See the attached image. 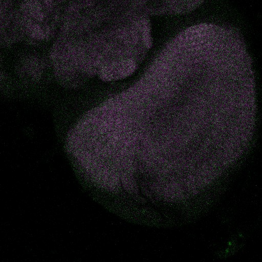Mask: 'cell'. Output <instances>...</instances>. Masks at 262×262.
Segmentation results:
<instances>
[{
  "mask_svg": "<svg viewBox=\"0 0 262 262\" xmlns=\"http://www.w3.org/2000/svg\"><path fill=\"white\" fill-rule=\"evenodd\" d=\"M135 114L140 137L155 150L178 156L213 152L242 135L241 82L235 71L207 54L166 56L139 80Z\"/></svg>",
  "mask_w": 262,
  "mask_h": 262,
  "instance_id": "cell-1",
  "label": "cell"
},
{
  "mask_svg": "<svg viewBox=\"0 0 262 262\" xmlns=\"http://www.w3.org/2000/svg\"><path fill=\"white\" fill-rule=\"evenodd\" d=\"M15 26L20 27L18 16L12 9L11 1L0 0V44L7 43L4 33Z\"/></svg>",
  "mask_w": 262,
  "mask_h": 262,
  "instance_id": "cell-2",
  "label": "cell"
}]
</instances>
